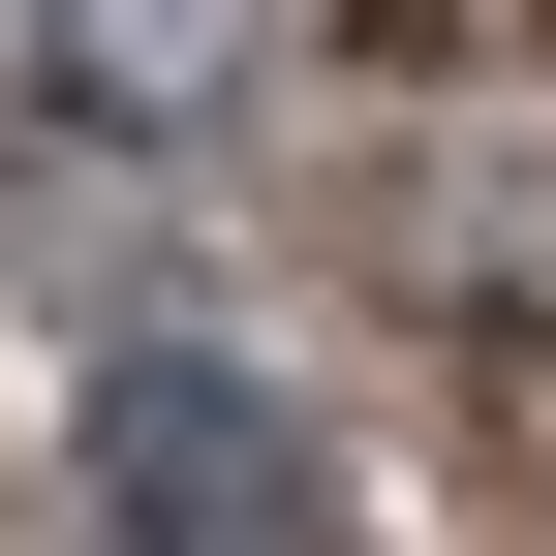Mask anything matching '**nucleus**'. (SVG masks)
I'll return each mask as SVG.
<instances>
[{"label": "nucleus", "instance_id": "f257e3e1", "mask_svg": "<svg viewBox=\"0 0 556 556\" xmlns=\"http://www.w3.org/2000/svg\"><path fill=\"white\" fill-rule=\"evenodd\" d=\"M340 464H309V402H248V371H93V526H155V556H278Z\"/></svg>", "mask_w": 556, "mask_h": 556}]
</instances>
